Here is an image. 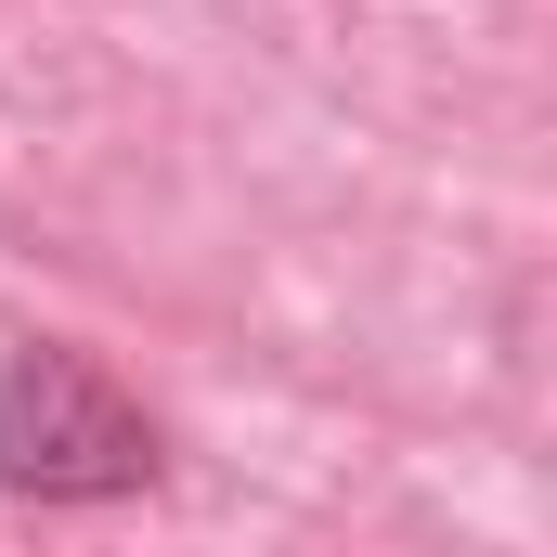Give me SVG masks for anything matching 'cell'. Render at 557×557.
<instances>
[{
	"mask_svg": "<svg viewBox=\"0 0 557 557\" xmlns=\"http://www.w3.org/2000/svg\"><path fill=\"white\" fill-rule=\"evenodd\" d=\"M143 467H156V428L91 350H26L0 376V480L13 493L91 506V493H131Z\"/></svg>",
	"mask_w": 557,
	"mask_h": 557,
	"instance_id": "1",
	"label": "cell"
}]
</instances>
